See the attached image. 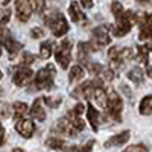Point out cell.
<instances>
[{
	"label": "cell",
	"instance_id": "9c48e42d",
	"mask_svg": "<svg viewBox=\"0 0 152 152\" xmlns=\"http://www.w3.org/2000/svg\"><path fill=\"white\" fill-rule=\"evenodd\" d=\"M32 76H34V72L26 66H17L12 69V81H14L17 87L26 85L32 79Z\"/></svg>",
	"mask_w": 152,
	"mask_h": 152
},
{
	"label": "cell",
	"instance_id": "e0dca14e",
	"mask_svg": "<svg viewBox=\"0 0 152 152\" xmlns=\"http://www.w3.org/2000/svg\"><path fill=\"white\" fill-rule=\"evenodd\" d=\"M31 116L38 119L40 122H43L46 119V113L43 110V105H41V99H35L34 100V105L31 108Z\"/></svg>",
	"mask_w": 152,
	"mask_h": 152
},
{
	"label": "cell",
	"instance_id": "e575fe53",
	"mask_svg": "<svg viewBox=\"0 0 152 152\" xmlns=\"http://www.w3.org/2000/svg\"><path fill=\"white\" fill-rule=\"evenodd\" d=\"M31 35H32V38H43L46 35V32L43 29H40V28H34L31 31Z\"/></svg>",
	"mask_w": 152,
	"mask_h": 152
},
{
	"label": "cell",
	"instance_id": "44dd1931",
	"mask_svg": "<svg viewBox=\"0 0 152 152\" xmlns=\"http://www.w3.org/2000/svg\"><path fill=\"white\" fill-rule=\"evenodd\" d=\"M84 69L81 66H73L70 69V73H69V79L70 82H76V81H81L84 78Z\"/></svg>",
	"mask_w": 152,
	"mask_h": 152
},
{
	"label": "cell",
	"instance_id": "ab89813d",
	"mask_svg": "<svg viewBox=\"0 0 152 152\" xmlns=\"http://www.w3.org/2000/svg\"><path fill=\"white\" fill-rule=\"evenodd\" d=\"M138 3H148V5H152V0H137Z\"/></svg>",
	"mask_w": 152,
	"mask_h": 152
},
{
	"label": "cell",
	"instance_id": "277c9868",
	"mask_svg": "<svg viewBox=\"0 0 152 152\" xmlns=\"http://www.w3.org/2000/svg\"><path fill=\"white\" fill-rule=\"evenodd\" d=\"M55 75H56V70L52 64L40 69V72L35 76V88H38V90H49V88H52Z\"/></svg>",
	"mask_w": 152,
	"mask_h": 152
},
{
	"label": "cell",
	"instance_id": "8992f818",
	"mask_svg": "<svg viewBox=\"0 0 152 152\" xmlns=\"http://www.w3.org/2000/svg\"><path fill=\"white\" fill-rule=\"evenodd\" d=\"M111 37L108 32V26H97L93 29L91 34V41L88 43L91 47V50H99L100 47H104L107 44H110Z\"/></svg>",
	"mask_w": 152,
	"mask_h": 152
},
{
	"label": "cell",
	"instance_id": "30bf717a",
	"mask_svg": "<svg viewBox=\"0 0 152 152\" xmlns=\"http://www.w3.org/2000/svg\"><path fill=\"white\" fill-rule=\"evenodd\" d=\"M137 21L140 24V40H151L152 38V14H137Z\"/></svg>",
	"mask_w": 152,
	"mask_h": 152
},
{
	"label": "cell",
	"instance_id": "f35d334b",
	"mask_svg": "<svg viewBox=\"0 0 152 152\" xmlns=\"http://www.w3.org/2000/svg\"><path fill=\"white\" fill-rule=\"evenodd\" d=\"M146 75L152 79V66H148V69H146Z\"/></svg>",
	"mask_w": 152,
	"mask_h": 152
},
{
	"label": "cell",
	"instance_id": "7402d4cb",
	"mask_svg": "<svg viewBox=\"0 0 152 152\" xmlns=\"http://www.w3.org/2000/svg\"><path fill=\"white\" fill-rule=\"evenodd\" d=\"M52 50H53V43L52 41H44L40 44V56L43 59H47L50 55H52Z\"/></svg>",
	"mask_w": 152,
	"mask_h": 152
},
{
	"label": "cell",
	"instance_id": "7c38bea8",
	"mask_svg": "<svg viewBox=\"0 0 152 152\" xmlns=\"http://www.w3.org/2000/svg\"><path fill=\"white\" fill-rule=\"evenodd\" d=\"M32 5L29 0H15V14L20 21H28L32 14Z\"/></svg>",
	"mask_w": 152,
	"mask_h": 152
},
{
	"label": "cell",
	"instance_id": "ee69618b",
	"mask_svg": "<svg viewBox=\"0 0 152 152\" xmlns=\"http://www.w3.org/2000/svg\"><path fill=\"white\" fill-rule=\"evenodd\" d=\"M0 56H2V47H0Z\"/></svg>",
	"mask_w": 152,
	"mask_h": 152
},
{
	"label": "cell",
	"instance_id": "ba28073f",
	"mask_svg": "<svg viewBox=\"0 0 152 152\" xmlns=\"http://www.w3.org/2000/svg\"><path fill=\"white\" fill-rule=\"evenodd\" d=\"M55 58H56V62L62 69L69 67L70 59H72V41L70 40H64L59 43V46L55 50Z\"/></svg>",
	"mask_w": 152,
	"mask_h": 152
},
{
	"label": "cell",
	"instance_id": "74e56055",
	"mask_svg": "<svg viewBox=\"0 0 152 152\" xmlns=\"http://www.w3.org/2000/svg\"><path fill=\"white\" fill-rule=\"evenodd\" d=\"M3 140H5V129H3V126L0 125V146L3 145Z\"/></svg>",
	"mask_w": 152,
	"mask_h": 152
},
{
	"label": "cell",
	"instance_id": "9a60e30c",
	"mask_svg": "<svg viewBox=\"0 0 152 152\" xmlns=\"http://www.w3.org/2000/svg\"><path fill=\"white\" fill-rule=\"evenodd\" d=\"M87 119H88V123L91 125L93 131L97 132L99 131V111L91 104H88L87 107Z\"/></svg>",
	"mask_w": 152,
	"mask_h": 152
},
{
	"label": "cell",
	"instance_id": "d590c367",
	"mask_svg": "<svg viewBox=\"0 0 152 152\" xmlns=\"http://www.w3.org/2000/svg\"><path fill=\"white\" fill-rule=\"evenodd\" d=\"M84 110H85V108H84V105H82V104H78V105H76L72 111H73L75 114H78V116H81V114L84 113Z\"/></svg>",
	"mask_w": 152,
	"mask_h": 152
},
{
	"label": "cell",
	"instance_id": "2e32d148",
	"mask_svg": "<svg viewBox=\"0 0 152 152\" xmlns=\"http://www.w3.org/2000/svg\"><path fill=\"white\" fill-rule=\"evenodd\" d=\"M129 135H131L129 131H122L120 134L111 137L110 140L105 143V146H107V148H111V146H122V145H125L126 142L129 140Z\"/></svg>",
	"mask_w": 152,
	"mask_h": 152
},
{
	"label": "cell",
	"instance_id": "3957f363",
	"mask_svg": "<svg viewBox=\"0 0 152 152\" xmlns=\"http://www.w3.org/2000/svg\"><path fill=\"white\" fill-rule=\"evenodd\" d=\"M47 28L52 31V34L55 37H62L69 32V23L67 20L64 18V15L61 14V12L55 11L52 14H49L46 18H44Z\"/></svg>",
	"mask_w": 152,
	"mask_h": 152
},
{
	"label": "cell",
	"instance_id": "484cf974",
	"mask_svg": "<svg viewBox=\"0 0 152 152\" xmlns=\"http://www.w3.org/2000/svg\"><path fill=\"white\" fill-rule=\"evenodd\" d=\"M46 145H47L49 148H52V149H62V148H64V142H62L61 138H55V137L47 138Z\"/></svg>",
	"mask_w": 152,
	"mask_h": 152
},
{
	"label": "cell",
	"instance_id": "8fae6325",
	"mask_svg": "<svg viewBox=\"0 0 152 152\" xmlns=\"http://www.w3.org/2000/svg\"><path fill=\"white\" fill-rule=\"evenodd\" d=\"M2 44H3V47L8 50V53L11 55V56H9L11 59L15 58V55L20 52L21 47H23L18 41H15L14 38L11 37L9 31H3V32H2Z\"/></svg>",
	"mask_w": 152,
	"mask_h": 152
},
{
	"label": "cell",
	"instance_id": "b9f144b4",
	"mask_svg": "<svg viewBox=\"0 0 152 152\" xmlns=\"http://www.w3.org/2000/svg\"><path fill=\"white\" fill-rule=\"evenodd\" d=\"M9 2H11V0H3V5H8Z\"/></svg>",
	"mask_w": 152,
	"mask_h": 152
},
{
	"label": "cell",
	"instance_id": "cb8c5ba5",
	"mask_svg": "<svg viewBox=\"0 0 152 152\" xmlns=\"http://www.w3.org/2000/svg\"><path fill=\"white\" fill-rule=\"evenodd\" d=\"M93 145H94V142L90 140L88 143H85L84 146H70V148H66V152H90Z\"/></svg>",
	"mask_w": 152,
	"mask_h": 152
},
{
	"label": "cell",
	"instance_id": "5bb4252c",
	"mask_svg": "<svg viewBox=\"0 0 152 152\" xmlns=\"http://www.w3.org/2000/svg\"><path fill=\"white\" fill-rule=\"evenodd\" d=\"M69 14H70V18H72L75 23H78V24H84V26L88 23V21H87L85 14L82 12V9H81V6H79V3L72 2V3H70V6H69Z\"/></svg>",
	"mask_w": 152,
	"mask_h": 152
},
{
	"label": "cell",
	"instance_id": "4dcf8cb0",
	"mask_svg": "<svg viewBox=\"0 0 152 152\" xmlns=\"http://www.w3.org/2000/svg\"><path fill=\"white\" fill-rule=\"evenodd\" d=\"M88 67H90V72H91L93 75H102L104 70H105L102 66L99 64V62H91V64L88 66Z\"/></svg>",
	"mask_w": 152,
	"mask_h": 152
},
{
	"label": "cell",
	"instance_id": "5b68a950",
	"mask_svg": "<svg viewBox=\"0 0 152 152\" xmlns=\"http://www.w3.org/2000/svg\"><path fill=\"white\" fill-rule=\"evenodd\" d=\"M132 56L131 49H125L120 46H113L108 50V58H110V67L111 70H119L122 67V64Z\"/></svg>",
	"mask_w": 152,
	"mask_h": 152
},
{
	"label": "cell",
	"instance_id": "52a82bcc",
	"mask_svg": "<svg viewBox=\"0 0 152 152\" xmlns=\"http://www.w3.org/2000/svg\"><path fill=\"white\" fill-rule=\"evenodd\" d=\"M107 94H108V102H107L108 114L111 116V119H116L117 122H120V114H122V110H123L122 99L119 97V94L114 90H108Z\"/></svg>",
	"mask_w": 152,
	"mask_h": 152
},
{
	"label": "cell",
	"instance_id": "f546056e",
	"mask_svg": "<svg viewBox=\"0 0 152 152\" xmlns=\"http://www.w3.org/2000/svg\"><path fill=\"white\" fill-rule=\"evenodd\" d=\"M29 2H31L34 11H37V12H43V9H44V0H29Z\"/></svg>",
	"mask_w": 152,
	"mask_h": 152
},
{
	"label": "cell",
	"instance_id": "d6a6232c",
	"mask_svg": "<svg viewBox=\"0 0 152 152\" xmlns=\"http://www.w3.org/2000/svg\"><path fill=\"white\" fill-rule=\"evenodd\" d=\"M111 11H113L114 17H116V15L122 14V12H123L125 9H123V6H122V3H120V2H113V5H111Z\"/></svg>",
	"mask_w": 152,
	"mask_h": 152
},
{
	"label": "cell",
	"instance_id": "d4e9b609",
	"mask_svg": "<svg viewBox=\"0 0 152 152\" xmlns=\"http://www.w3.org/2000/svg\"><path fill=\"white\" fill-rule=\"evenodd\" d=\"M12 110H14V116H15L17 119H20V117H23L24 114L28 113V105L24 104V102H15Z\"/></svg>",
	"mask_w": 152,
	"mask_h": 152
},
{
	"label": "cell",
	"instance_id": "1f68e13d",
	"mask_svg": "<svg viewBox=\"0 0 152 152\" xmlns=\"http://www.w3.org/2000/svg\"><path fill=\"white\" fill-rule=\"evenodd\" d=\"M123 152H148V148L143 145H134V146L126 148Z\"/></svg>",
	"mask_w": 152,
	"mask_h": 152
},
{
	"label": "cell",
	"instance_id": "4316f807",
	"mask_svg": "<svg viewBox=\"0 0 152 152\" xmlns=\"http://www.w3.org/2000/svg\"><path fill=\"white\" fill-rule=\"evenodd\" d=\"M61 100H62L61 96H56V97H49V96H46V97H44V102H46L50 108H56V107L61 104Z\"/></svg>",
	"mask_w": 152,
	"mask_h": 152
},
{
	"label": "cell",
	"instance_id": "83f0119b",
	"mask_svg": "<svg viewBox=\"0 0 152 152\" xmlns=\"http://www.w3.org/2000/svg\"><path fill=\"white\" fill-rule=\"evenodd\" d=\"M9 114H11V108L6 102H0V120H3V119H8L9 117Z\"/></svg>",
	"mask_w": 152,
	"mask_h": 152
},
{
	"label": "cell",
	"instance_id": "836d02e7",
	"mask_svg": "<svg viewBox=\"0 0 152 152\" xmlns=\"http://www.w3.org/2000/svg\"><path fill=\"white\" fill-rule=\"evenodd\" d=\"M9 17H11V11L6 9V11H5V14L2 15V18H0V31H2V28L9 21Z\"/></svg>",
	"mask_w": 152,
	"mask_h": 152
},
{
	"label": "cell",
	"instance_id": "d6986e66",
	"mask_svg": "<svg viewBox=\"0 0 152 152\" xmlns=\"http://www.w3.org/2000/svg\"><path fill=\"white\" fill-rule=\"evenodd\" d=\"M140 114H143V116H149V114H152V94L149 96H145L142 99L140 102Z\"/></svg>",
	"mask_w": 152,
	"mask_h": 152
},
{
	"label": "cell",
	"instance_id": "ac0fdd59",
	"mask_svg": "<svg viewBox=\"0 0 152 152\" xmlns=\"http://www.w3.org/2000/svg\"><path fill=\"white\" fill-rule=\"evenodd\" d=\"M91 50V47H90V44H87V43H84V41H81L79 44H78V59L82 62V64H88V52Z\"/></svg>",
	"mask_w": 152,
	"mask_h": 152
},
{
	"label": "cell",
	"instance_id": "ffe728a7",
	"mask_svg": "<svg viewBox=\"0 0 152 152\" xmlns=\"http://www.w3.org/2000/svg\"><path fill=\"white\" fill-rule=\"evenodd\" d=\"M128 79L132 81L134 84L140 85V84L143 82V72H142V69H138V67L131 69V70L128 72Z\"/></svg>",
	"mask_w": 152,
	"mask_h": 152
},
{
	"label": "cell",
	"instance_id": "8d00e7d4",
	"mask_svg": "<svg viewBox=\"0 0 152 152\" xmlns=\"http://www.w3.org/2000/svg\"><path fill=\"white\" fill-rule=\"evenodd\" d=\"M81 3L84 8H91L93 6V0H81Z\"/></svg>",
	"mask_w": 152,
	"mask_h": 152
},
{
	"label": "cell",
	"instance_id": "603a6c76",
	"mask_svg": "<svg viewBox=\"0 0 152 152\" xmlns=\"http://www.w3.org/2000/svg\"><path fill=\"white\" fill-rule=\"evenodd\" d=\"M148 56H149V46H138L137 47V59L140 62L148 64Z\"/></svg>",
	"mask_w": 152,
	"mask_h": 152
},
{
	"label": "cell",
	"instance_id": "4fadbf2b",
	"mask_svg": "<svg viewBox=\"0 0 152 152\" xmlns=\"http://www.w3.org/2000/svg\"><path fill=\"white\" fill-rule=\"evenodd\" d=\"M15 129H17V132H18L21 137L31 138V137L34 135V132H35V125H34V122L29 120V119H21V120L17 122Z\"/></svg>",
	"mask_w": 152,
	"mask_h": 152
},
{
	"label": "cell",
	"instance_id": "7bdbcfd3",
	"mask_svg": "<svg viewBox=\"0 0 152 152\" xmlns=\"http://www.w3.org/2000/svg\"><path fill=\"white\" fill-rule=\"evenodd\" d=\"M2 76H3V73H2V72H0V79H2Z\"/></svg>",
	"mask_w": 152,
	"mask_h": 152
},
{
	"label": "cell",
	"instance_id": "6da1fadb",
	"mask_svg": "<svg viewBox=\"0 0 152 152\" xmlns=\"http://www.w3.org/2000/svg\"><path fill=\"white\" fill-rule=\"evenodd\" d=\"M84 128H85L84 120L78 116V114H75L73 111H69L67 116L59 119L58 123H56V131L64 134V135H69V137H75Z\"/></svg>",
	"mask_w": 152,
	"mask_h": 152
},
{
	"label": "cell",
	"instance_id": "60d3db41",
	"mask_svg": "<svg viewBox=\"0 0 152 152\" xmlns=\"http://www.w3.org/2000/svg\"><path fill=\"white\" fill-rule=\"evenodd\" d=\"M12 152H24V151H21V149H14Z\"/></svg>",
	"mask_w": 152,
	"mask_h": 152
},
{
	"label": "cell",
	"instance_id": "f1b7e54d",
	"mask_svg": "<svg viewBox=\"0 0 152 152\" xmlns=\"http://www.w3.org/2000/svg\"><path fill=\"white\" fill-rule=\"evenodd\" d=\"M35 61V58H34V55L32 53H29V52H24L23 53V56H21V66H29V64H32V62Z\"/></svg>",
	"mask_w": 152,
	"mask_h": 152
},
{
	"label": "cell",
	"instance_id": "7a4b0ae2",
	"mask_svg": "<svg viewBox=\"0 0 152 152\" xmlns=\"http://www.w3.org/2000/svg\"><path fill=\"white\" fill-rule=\"evenodd\" d=\"M135 21H137V14H134L132 11H123L122 14L116 15V26L111 29L113 35L114 37H123V35H126L131 31L132 24Z\"/></svg>",
	"mask_w": 152,
	"mask_h": 152
}]
</instances>
